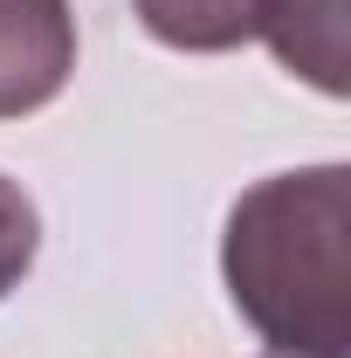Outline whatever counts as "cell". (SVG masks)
<instances>
[{
  "label": "cell",
  "instance_id": "cell-1",
  "mask_svg": "<svg viewBox=\"0 0 351 358\" xmlns=\"http://www.w3.org/2000/svg\"><path fill=\"white\" fill-rule=\"evenodd\" d=\"M351 173L303 166L248 186L220 234V275L234 310L275 358L351 352Z\"/></svg>",
  "mask_w": 351,
  "mask_h": 358
},
{
  "label": "cell",
  "instance_id": "cell-2",
  "mask_svg": "<svg viewBox=\"0 0 351 358\" xmlns=\"http://www.w3.org/2000/svg\"><path fill=\"white\" fill-rule=\"evenodd\" d=\"M76 76L69 0H0V117L55 103Z\"/></svg>",
  "mask_w": 351,
  "mask_h": 358
},
{
  "label": "cell",
  "instance_id": "cell-3",
  "mask_svg": "<svg viewBox=\"0 0 351 358\" xmlns=\"http://www.w3.org/2000/svg\"><path fill=\"white\" fill-rule=\"evenodd\" d=\"M262 42L289 76L324 96H345V0H268Z\"/></svg>",
  "mask_w": 351,
  "mask_h": 358
},
{
  "label": "cell",
  "instance_id": "cell-4",
  "mask_svg": "<svg viewBox=\"0 0 351 358\" xmlns=\"http://www.w3.org/2000/svg\"><path fill=\"white\" fill-rule=\"evenodd\" d=\"M268 0H131V14L145 21L152 42L179 48V55H220L262 35Z\"/></svg>",
  "mask_w": 351,
  "mask_h": 358
},
{
  "label": "cell",
  "instance_id": "cell-5",
  "mask_svg": "<svg viewBox=\"0 0 351 358\" xmlns=\"http://www.w3.org/2000/svg\"><path fill=\"white\" fill-rule=\"evenodd\" d=\"M35 248H42V214L35 200L0 173V296L21 289V275L35 268Z\"/></svg>",
  "mask_w": 351,
  "mask_h": 358
}]
</instances>
